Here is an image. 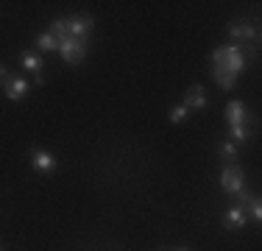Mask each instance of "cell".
Listing matches in <instances>:
<instances>
[{
    "label": "cell",
    "mask_w": 262,
    "mask_h": 251,
    "mask_svg": "<svg viewBox=\"0 0 262 251\" xmlns=\"http://www.w3.org/2000/svg\"><path fill=\"white\" fill-rule=\"evenodd\" d=\"M51 34L59 39V50H56V53H59L67 65H81V61L86 59V42L73 39V36L64 34V17H59V20L51 23Z\"/></svg>",
    "instance_id": "6da1fadb"
},
{
    "label": "cell",
    "mask_w": 262,
    "mask_h": 251,
    "mask_svg": "<svg viewBox=\"0 0 262 251\" xmlns=\"http://www.w3.org/2000/svg\"><path fill=\"white\" fill-rule=\"evenodd\" d=\"M212 67H217V70H223V73H229V75H240V70L246 67V53H243V48L240 45H221V48H215L212 50Z\"/></svg>",
    "instance_id": "7a4b0ae2"
},
{
    "label": "cell",
    "mask_w": 262,
    "mask_h": 251,
    "mask_svg": "<svg viewBox=\"0 0 262 251\" xmlns=\"http://www.w3.org/2000/svg\"><path fill=\"white\" fill-rule=\"evenodd\" d=\"M243 187H246V176H243V168L237 165V162H229V165H223V171H221V190L226 193V196H237Z\"/></svg>",
    "instance_id": "3957f363"
},
{
    "label": "cell",
    "mask_w": 262,
    "mask_h": 251,
    "mask_svg": "<svg viewBox=\"0 0 262 251\" xmlns=\"http://www.w3.org/2000/svg\"><path fill=\"white\" fill-rule=\"evenodd\" d=\"M92 25H95V20H92L90 14H73V17H67V20H64V34L73 36V39L90 42Z\"/></svg>",
    "instance_id": "277c9868"
},
{
    "label": "cell",
    "mask_w": 262,
    "mask_h": 251,
    "mask_svg": "<svg viewBox=\"0 0 262 251\" xmlns=\"http://www.w3.org/2000/svg\"><path fill=\"white\" fill-rule=\"evenodd\" d=\"M226 34L232 36V45H240V48H246V42H251L257 48V39H259V31L251 28L248 23H229Z\"/></svg>",
    "instance_id": "5b68a950"
},
{
    "label": "cell",
    "mask_w": 262,
    "mask_h": 251,
    "mask_svg": "<svg viewBox=\"0 0 262 251\" xmlns=\"http://www.w3.org/2000/svg\"><path fill=\"white\" fill-rule=\"evenodd\" d=\"M3 90H6V98H9V100L20 103V100H26V95H28V81L20 78V75H6V78H3Z\"/></svg>",
    "instance_id": "8992f818"
},
{
    "label": "cell",
    "mask_w": 262,
    "mask_h": 251,
    "mask_svg": "<svg viewBox=\"0 0 262 251\" xmlns=\"http://www.w3.org/2000/svg\"><path fill=\"white\" fill-rule=\"evenodd\" d=\"M31 165H34V171H39V173H53L59 162H56V156L51 154V151L31 148Z\"/></svg>",
    "instance_id": "52a82bcc"
},
{
    "label": "cell",
    "mask_w": 262,
    "mask_h": 251,
    "mask_svg": "<svg viewBox=\"0 0 262 251\" xmlns=\"http://www.w3.org/2000/svg\"><path fill=\"white\" fill-rule=\"evenodd\" d=\"M223 117H226V126H246L248 123V109L243 100H229L226 109H223Z\"/></svg>",
    "instance_id": "ba28073f"
},
{
    "label": "cell",
    "mask_w": 262,
    "mask_h": 251,
    "mask_svg": "<svg viewBox=\"0 0 262 251\" xmlns=\"http://www.w3.org/2000/svg\"><path fill=\"white\" fill-rule=\"evenodd\" d=\"M184 106H187V112L190 109H195V112L207 109V90H204L201 84H192L190 90L184 92Z\"/></svg>",
    "instance_id": "9c48e42d"
},
{
    "label": "cell",
    "mask_w": 262,
    "mask_h": 251,
    "mask_svg": "<svg viewBox=\"0 0 262 251\" xmlns=\"http://www.w3.org/2000/svg\"><path fill=\"white\" fill-rule=\"evenodd\" d=\"M248 223V215H246V210L243 206H229L226 210V215H223V226L226 229H232V232H237V229H243V226Z\"/></svg>",
    "instance_id": "30bf717a"
},
{
    "label": "cell",
    "mask_w": 262,
    "mask_h": 251,
    "mask_svg": "<svg viewBox=\"0 0 262 251\" xmlns=\"http://www.w3.org/2000/svg\"><path fill=\"white\" fill-rule=\"evenodd\" d=\"M20 65L26 67L28 73H34V78H39V73H42V56L39 53H23Z\"/></svg>",
    "instance_id": "8fae6325"
},
{
    "label": "cell",
    "mask_w": 262,
    "mask_h": 251,
    "mask_svg": "<svg viewBox=\"0 0 262 251\" xmlns=\"http://www.w3.org/2000/svg\"><path fill=\"white\" fill-rule=\"evenodd\" d=\"M34 45H36V50H42V53H56V50H59V39H56L51 31H48V34H39V36H36Z\"/></svg>",
    "instance_id": "7c38bea8"
},
{
    "label": "cell",
    "mask_w": 262,
    "mask_h": 251,
    "mask_svg": "<svg viewBox=\"0 0 262 251\" xmlns=\"http://www.w3.org/2000/svg\"><path fill=\"white\" fill-rule=\"evenodd\" d=\"M217 154H221V159H226V162H237V145L232 140H223L221 145H217Z\"/></svg>",
    "instance_id": "4fadbf2b"
},
{
    "label": "cell",
    "mask_w": 262,
    "mask_h": 251,
    "mask_svg": "<svg viewBox=\"0 0 262 251\" xmlns=\"http://www.w3.org/2000/svg\"><path fill=\"white\" fill-rule=\"evenodd\" d=\"M246 215L251 218V221H257V223L262 221V201L257 196H251V201L246 204Z\"/></svg>",
    "instance_id": "5bb4252c"
},
{
    "label": "cell",
    "mask_w": 262,
    "mask_h": 251,
    "mask_svg": "<svg viewBox=\"0 0 262 251\" xmlns=\"http://www.w3.org/2000/svg\"><path fill=\"white\" fill-rule=\"evenodd\" d=\"M187 115H190V112H187L184 103L182 106H173V109H170V123H184Z\"/></svg>",
    "instance_id": "9a60e30c"
},
{
    "label": "cell",
    "mask_w": 262,
    "mask_h": 251,
    "mask_svg": "<svg viewBox=\"0 0 262 251\" xmlns=\"http://www.w3.org/2000/svg\"><path fill=\"white\" fill-rule=\"evenodd\" d=\"M6 75H9V70H6V65H0V81H3Z\"/></svg>",
    "instance_id": "2e32d148"
},
{
    "label": "cell",
    "mask_w": 262,
    "mask_h": 251,
    "mask_svg": "<svg viewBox=\"0 0 262 251\" xmlns=\"http://www.w3.org/2000/svg\"><path fill=\"white\" fill-rule=\"evenodd\" d=\"M176 251H192V248H187V246H182V248H176Z\"/></svg>",
    "instance_id": "e0dca14e"
},
{
    "label": "cell",
    "mask_w": 262,
    "mask_h": 251,
    "mask_svg": "<svg viewBox=\"0 0 262 251\" xmlns=\"http://www.w3.org/2000/svg\"><path fill=\"white\" fill-rule=\"evenodd\" d=\"M0 251H3V248H0Z\"/></svg>",
    "instance_id": "ac0fdd59"
}]
</instances>
